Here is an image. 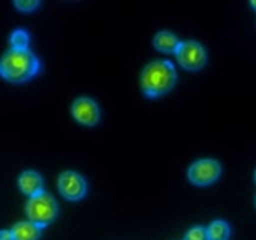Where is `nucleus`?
Instances as JSON below:
<instances>
[{"instance_id": "obj_6", "label": "nucleus", "mask_w": 256, "mask_h": 240, "mask_svg": "<svg viewBox=\"0 0 256 240\" xmlns=\"http://www.w3.org/2000/svg\"><path fill=\"white\" fill-rule=\"evenodd\" d=\"M58 188L65 199L80 200L86 192V182L84 176L74 170H64L58 176Z\"/></svg>"}, {"instance_id": "obj_12", "label": "nucleus", "mask_w": 256, "mask_h": 240, "mask_svg": "<svg viewBox=\"0 0 256 240\" xmlns=\"http://www.w3.org/2000/svg\"><path fill=\"white\" fill-rule=\"evenodd\" d=\"M12 48H28L29 45V34L24 29H16L10 35Z\"/></svg>"}, {"instance_id": "obj_7", "label": "nucleus", "mask_w": 256, "mask_h": 240, "mask_svg": "<svg viewBox=\"0 0 256 240\" xmlns=\"http://www.w3.org/2000/svg\"><path fill=\"white\" fill-rule=\"evenodd\" d=\"M72 114L76 122L84 125H95L100 119L99 106L88 96H79L72 102Z\"/></svg>"}, {"instance_id": "obj_9", "label": "nucleus", "mask_w": 256, "mask_h": 240, "mask_svg": "<svg viewBox=\"0 0 256 240\" xmlns=\"http://www.w3.org/2000/svg\"><path fill=\"white\" fill-rule=\"evenodd\" d=\"M14 240H39L42 236V228L32 222L30 220H24L14 224L12 228Z\"/></svg>"}, {"instance_id": "obj_1", "label": "nucleus", "mask_w": 256, "mask_h": 240, "mask_svg": "<svg viewBox=\"0 0 256 240\" xmlns=\"http://www.w3.org/2000/svg\"><path fill=\"white\" fill-rule=\"evenodd\" d=\"M39 69V59L29 48H10L0 60V74L12 82H26Z\"/></svg>"}, {"instance_id": "obj_11", "label": "nucleus", "mask_w": 256, "mask_h": 240, "mask_svg": "<svg viewBox=\"0 0 256 240\" xmlns=\"http://www.w3.org/2000/svg\"><path fill=\"white\" fill-rule=\"evenodd\" d=\"M210 240H228L230 236V226L225 220H214L208 226Z\"/></svg>"}, {"instance_id": "obj_4", "label": "nucleus", "mask_w": 256, "mask_h": 240, "mask_svg": "<svg viewBox=\"0 0 256 240\" xmlns=\"http://www.w3.org/2000/svg\"><path fill=\"white\" fill-rule=\"evenodd\" d=\"M175 55L182 68L192 72L202 69L208 59L206 50L196 40H185L180 42Z\"/></svg>"}, {"instance_id": "obj_10", "label": "nucleus", "mask_w": 256, "mask_h": 240, "mask_svg": "<svg viewBox=\"0 0 256 240\" xmlns=\"http://www.w3.org/2000/svg\"><path fill=\"white\" fill-rule=\"evenodd\" d=\"M152 42H154V46L160 52H175L182 42L174 32H169V30H160L155 34Z\"/></svg>"}, {"instance_id": "obj_13", "label": "nucleus", "mask_w": 256, "mask_h": 240, "mask_svg": "<svg viewBox=\"0 0 256 240\" xmlns=\"http://www.w3.org/2000/svg\"><path fill=\"white\" fill-rule=\"evenodd\" d=\"M184 240H210L208 234V228L196 225V226L190 228L185 234Z\"/></svg>"}, {"instance_id": "obj_15", "label": "nucleus", "mask_w": 256, "mask_h": 240, "mask_svg": "<svg viewBox=\"0 0 256 240\" xmlns=\"http://www.w3.org/2000/svg\"><path fill=\"white\" fill-rule=\"evenodd\" d=\"M0 240H14V235H12V230H2L0 232Z\"/></svg>"}, {"instance_id": "obj_3", "label": "nucleus", "mask_w": 256, "mask_h": 240, "mask_svg": "<svg viewBox=\"0 0 256 240\" xmlns=\"http://www.w3.org/2000/svg\"><path fill=\"white\" fill-rule=\"evenodd\" d=\"M25 212L30 222L44 228L54 222L59 209L55 198L49 192H42L29 198L25 204Z\"/></svg>"}, {"instance_id": "obj_2", "label": "nucleus", "mask_w": 256, "mask_h": 240, "mask_svg": "<svg viewBox=\"0 0 256 240\" xmlns=\"http://www.w3.org/2000/svg\"><path fill=\"white\" fill-rule=\"evenodd\" d=\"M176 70L174 64L166 59H156L148 62L140 75L142 92L150 98L166 94L176 82Z\"/></svg>"}, {"instance_id": "obj_8", "label": "nucleus", "mask_w": 256, "mask_h": 240, "mask_svg": "<svg viewBox=\"0 0 256 240\" xmlns=\"http://www.w3.org/2000/svg\"><path fill=\"white\" fill-rule=\"evenodd\" d=\"M18 185L24 194L34 196L42 190V178L35 170H24L18 178Z\"/></svg>"}, {"instance_id": "obj_17", "label": "nucleus", "mask_w": 256, "mask_h": 240, "mask_svg": "<svg viewBox=\"0 0 256 240\" xmlns=\"http://www.w3.org/2000/svg\"><path fill=\"white\" fill-rule=\"evenodd\" d=\"M254 178H255V182H256V170H255V175H254Z\"/></svg>"}, {"instance_id": "obj_5", "label": "nucleus", "mask_w": 256, "mask_h": 240, "mask_svg": "<svg viewBox=\"0 0 256 240\" xmlns=\"http://www.w3.org/2000/svg\"><path fill=\"white\" fill-rule=\"evenodd\" d=\"M222 172V165L212 158H202L192 162L188 170V178L192 184L208 185L214 182Z\"/></svg>"}, {"instance_id": "obj_14", "label": "nucleus", "mask_w": 256, "mask_h": 240, "mask_svg": "<svg viewBox=\"0 0 256 240\" xmlns=\"http://www.w3.org/2000/svg\"><path fill=\"white\" fill-rule=\"evenodd\" d=\"M39 4L40 2L38 0H15L14 2L15 6L19 10H22V12H32Z\"/></svg>"}, {"instance_id": "obj_16", "label": "nucleus", "mask_w": 256, "mask_h": 240, "mask_svg": "<svg viewBox=\"0 0 256 240\" xmlns=\"http://www.w3.org/2000/svg\"><path fill=\"white\" fill-rule=\"evenodd\" d=\"M250 4H252V6L256 10V0H255V2H250Z\"/></svg>"}]
</instances>
